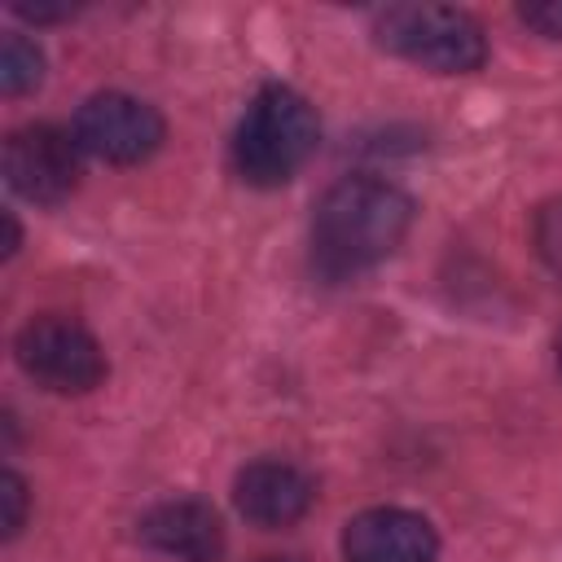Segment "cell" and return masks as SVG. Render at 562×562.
<instances>
[{"mask_svg": "<svg viewBox=\"0 0 562 562\" xmlns=\"http://www.w3.org/2000/svg\"><path fill=\"white\" fill-rule=\"evenodd\" d=\"M413 224V198L378 176H351L325 189L312 215V263L321 277L342 281L382 263Z\"/></svg>", "mask_w": 562, "mask_h": 562, "instance_id": "obj_1", "label": "cell"}, {"mask_svg": "<svg viewBox=\"0 0 562 562\" xmlns=\"http://www.w3.org/2000/svg\"><path fill=\"white\" fill-rule=\"evenodd\" d=\"M316 114L312 105L281 83H268L246 105L237 132H233V167L255 189L285 184L316 149Z\"/></svg>", "mask_w": 562, "mask_h": 562, "instance_id": "obj_2", "label": "cell"}, {"mask_svg": "<svg viewBox=\"0 0 562 562\" xmlns=\"http://www.w3.org/2000/svg\"><path fill=\"white\" fill-rule=\"evenodd\" d=\"M378 40L404 61L439 75L479 70L487 57L483 26L452 4H391L378 18Z\"/></svg>", "mask_w": 562, "mask_h": 562, "instance_id": "obj_3", "label": "cell"}, {"mask_svg": "<svg viewBox=\"0 0 562 562\" xmlns=\"http://www.w3.org/2000/svg\"><path fill=\"white\" fill-rule=\"evenodd\" d=\"M18 364L57 395H83L105 378L101 342L70 316H35L18 329Z\"/></svg>", "mask_w": 562, "mask_h": 562, "instance_id": "obj_4", "label": "cell"}, {"mask_svg": "<svg viewBox=\"0 0 562 562\" xmlns=\"http://www.w3.org/2000/svg\"><path fill=\"white\" fill-rule=\"evenodd\" d=\"M75 145L101 162H145L162 145V119L127 92H97L75 114Z\"/></svg>", "mask_w": 562, "mask_h": 562, "instance_id": "obj_5", "label": "cell"}, {"mask_svg": "<svg viewBox=\"0 0 562 562\" xmlns=\"http://www.w3.org/2000/svg\"><path fill=\"white\" fill-rule=\"evenodd\" d=\"M4 180L26 202H61L79 184V145L75 132L31 123L4 140Z\"/></svg>", "mask_w": 562, "mask_h": 562, "instance_id": "obj_6", "label": "cell"}, {"mask_svg": "<svg viewBox=\"0 0 562 562\" xmlns=\"http://www.w3.org/2000/svg\"><path fill=\"white\" fill-rule=\"evenodd\" d=\"M342 553H347V562H435L439 540L422 514L382 505V509H364L347 522Z\"/></svg>", "mask_w": 562, "mask_h": 562, "instance_id": "obj_7", "label": "cell"}, {"mask_svg": "<svg viewBox=\"0 0 562 562\" xmlns=\"http://www.w3.org/2000/svg\"><path fill=\"white\" fill-rule=\"evenodd\" d=\"M140 540L180 562H220L224 527L220 514L202 501H162L140 518Z\"/></svg>", "mask_w": 562, "mask_h": 562, "instance_id": "obj_8", "label": "cell"}, {"mask_svg": "<svg viewBox=\"0 0 562 562\" xmlns=\"http://www.w3.org/2000/svg\"><path fill=\"white\" fill-rule=\"evenodd\" d=\"M312 479L290 461H255L237 474V509L259 527H290L312 509Z\"/></svg>", "mask_w": 562, "mask_h": 562, "instance_id": "obj_9", "label": "cell"}, {"mask_svg": "<svg viewBox=\"0 0 562 562\" xmlns=\"http://www.w3.org/2000/svg\"><path fill=\"white\" fill-rule=\"evenodd\" d=\"M40 75H44L40 48L26 35H4V48H0V88L9 97H22L26 88L40 83Z\"/></svg>", "mask_w": 562, "mask_h": 562, "instance_id": "obj_10", "label": "cell"}, {"mask_svg": "<svg viewBox=\"0 0 562 562\" xmlns=\"http://www.w3.org/2000/svg\"><path fill=\"white\" fill-rule=\"evenodd\" d=\"M536 250L549 263V272L562 281V198H553L536 211Z\"/></svg>", "mask_w": 562, "mask_h": 562, "instance_id": "obj_11", "label": "cell"}, {"mask_svg": "<svg viewBox=\"0 0 562 562\" xmlns=\"http://www.w3.org/2000/svg\"><path fill=\"white\" fill-rule=\"evenodd\" d=\"M0 501H4V536H18L26 518V483L13 470L0 474Z\"/></svg>", "mask_w": 562, "mask_h": 562, "instance_id": "obj_12", "label": "cell"}, {"mask_svg": "<svg viewBox=\"0 0 562 562\" xmlns=\"http://www.w3.org/2000/svg\"><path fill=\"white\" fill-rule=\"evenodd\" d=\"M518 18H522L531 31L549 35V40H562V0H536V4H522Z\"/></svg>", "mask_w": 562, "mask_h": 562, "instance_id": "obj_13", "label": "cell"}, {"mask_svg": "<svg viewBox=\"0 0 562 562\" xmlns=\"http://www.w3.org/2000/svg\"><path fill=\"white\" fill-rule=\"evenodd\" d=\"M18 250V224H13V215L4 211V255H13Z\"/></svg>", "mask_w": 562, "mask_h": 562, "instance_id": "obj_14", "label": "cell"}, {"mask_svg": "<svg viewBox=\"0 0 562 562\" xmlns=\"http://www.w3.org/2000/svg\"><path fill=\"white\" fill-rule=\"evenodd\" d=\"M558 364H562V334H558Z\"/></svg>", "mask_w": 562, "mask_h": 562, "instance_id": "obj_15", "label": "cell"}, {"mask_svg": "<svg viewBox=\"0 0 562 562\" xmlns=\"http://www.w3.org/2000/svg\"><path fill=\"white\" fill-rule=\"evenodd\" d=\"M263 562H294V558H263Z\"/></svg>", "mask_w": 562, "mask_h": 562, "instance_id": "obj_16", "label": "cell"}]
</instances>
